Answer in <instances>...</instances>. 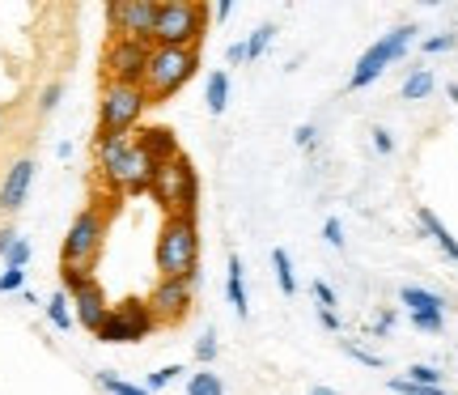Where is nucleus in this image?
Instances as JSON below:
<instances>
[{
  "instance_id": "45",
  "label": "nucleus",
  "mask_w": 458,
  "mask_h": 395,
  "mask_svg": "<svg viewBox=\"0 0 458 395\" xmlns=\"http://www.w3.org/2000/svg\"><path fill=\"white\" fill-rule=\"evenodd\" d=\"M306 395H340V391H331V387H310Z\"/></svg>"
},
{
  "instance_id": "28",
  "label": "nucleus",
  "mask_w": 458,
  "mask_h": 395,
  "mask_svg": "<svg viewBox=\"0 0 458 395\" xmlns=\"http://www.w3.org/2000/svg\"><path fill=\"white\" fill-rule=\"evenodd\" d=\"M408 382H416V387H442V370L437 365H411Z\"/></svg>"
},
{
  "instance_id": "5",
  "label": "nucleus",
  "mask_w": 458,
  "mask_h": 395,
  "mask_svg": "<svg viewBox=\"0 0 458 395\" xmlns=\"http://www.w3.org/2000/svg\"><path fill=\"white\" fill-rule=\"evenodd\" d=\"M148 196L157 200V209H162L165 217H196L199 175H196V166H191V158H187V153H179L174 162L157 166Z\"/></svg>"
},
{
  "instance_id": "37",
  "label": "nucleus",
  "mask_w": 458,
  "mask_h": 395,
  "mask_svg": "<svg viewBox=\"0 0 458 395\" xmlns=\"http://www.w3.org/2000/svg\"><path fill=\"white\" fill-rule=\"evenodd\" d=\"M454 47V34H433V39H425V51L428 56H437V51H450Z\"/></svg>"
},
{
  "instance_id": "29",
  "label": "nucleus",
  "mask_w": 458,
  "mask_h": 395,
  "mask_svg": "<svg viewBox=\"0 0 458 395\" xmlns=\"http://www.w3.org/2000/svg\"><path fill=\"white\" fill-rule=\"evenodd\" d=\"M60 99H64V82H51L43 94H38V116H51L55 107H60Z\"/></svg>"
},
{
  "instance_id": "13",
  "label": "nucleus",
  "mask_w": 458,
  "mask_h": 395,
  "mask_svg": "<svg viewBox=\"0 0 458 395\" xmlns=\"http://www.w3.org/2000/svg\"><path fill=\"white\" fill-rule=\"evenodd\" d=\"M34 187V162L30 158H17L9 170H4V183H0V213H21V204Z\"/></svg>"
},
{
  "instance_id": "20",
  "label": "nucleus",
  "mask_w": 458,
  "mask_h": 395,
  "mask_svg": "<svg viewBox=\"0 0 458 395\" xmlns=\"http://www.w3.org/2000/svg\"><path fill=\"white\" fill-rule=\"evenodd\" d=\"M433 73H428V68H416V73H408V82H403V90H399V94H403V102H420V99H428V94H433Z\"/></svg>"
},
{
  "instance_id": "41",
  "label": "nucleus",
  "mask_w": 458,
  "mask_h": 395,
  "mask_svg": "<svg viewBox=\"0 0 458 395\" xmlns=\"http://www.w3.org/2000/svg\"><path fill=\"white\" fill-rule=\"evenodd\" d=\"M318 323H323L327 331H340V314H335V311H318Z\"/></svg>"
},
{
  "instance_id": "33",
  "label": "nucleus",
  "mask_w": 458,
  "mask_h": 395,
  "mask_svg": "<svg viewBox=\"0 0 458 395\" xmlns=\"http://www.w3.org/2000/svg\"><path fill=\"white\" fill-rule=\"evenodd\" d=\"M314 302H318V311H335V289H331L327 280H314Z\"/></svg>"
},
{
  "instance_id": "18",
  "label": "nucleus",
  "mask_w": 458,
  "mask_h": 395,
  "mask_svg": "<svg viewBox=\"0 0 458 395\" xmlns=\"http://www.w3.org/2000/svg\"><path fill=\"white\" fill-rule=\"evenodd\" d=\"M204 102H208V116H225V107H229V73L225 68H216L213 77H208Z\"/></svg>"
},
{
  "instance_id": "11",
  "label": "nucleus",
  "mask_w": 458,
  "mask_h": 395,
  "mask_svg": "<svg viewBox=\"0 0 458 395\" xmlns=\"http://www.w3.org/2000/svg\"><path fill=\"white\" fill-rule=\"evenodd\" d=\"M191 294H196V280H174V277H157V285L148 289V311L157 319V328L162 323H182L187 311H191Z\"/></svg>"
},
{
  "instance_id": "6",
  "label": "nucleus",
  "mask_w": 458,
  "mask_h": 395,
  "mask_svg": "<svg viewBox=\"0 0 458 395\" xmlns=\"http://www.w3.org/2000/svg\"><path fill=\"white\" fill-rule=\"evenodd\" d=\"M106 243V209L89 204L72 217V226L64 234V247H60V268H77V272H94V263L102 255Z\"/></svg>"
},
{
  "instance_id": "26",
  "label": "nucleus",
  "mask_w": 458,
  "mask_h": 395,
  "mask_svg": "<svg viewBox=\"0 0 458 395\" xmlns=\"http://www.w3.org/2000/svg\"><path fill=\"white\" fill-rule=\"evenodd\" d=\"M179 374H182V365H162V370H153V374L145 379V391H148V395L162 391V387H170V382L179 379Z\"/></svg>"
},
{
  "instance_id": "7",
  "label": "nucleus",
  "mask_w": 458,
  "mask_h": 395,
  "mask_svg": "<svg viewBox=\"0 0 458 395\" xmlns=\"http://www.w3.org/2000/svg\"><path fill=\"white\" fill-rule=\"evenodd\" d=\"M153 107L140 85H106L98 99V136H131L140 128L145 111Z\"/></svg>"
},
{
  "instance_id": "24",
  "label": "nucleus",
  "mask_w": 458,
  "mask_h": 395,
  "mask_svg": "<svg viewBox=\"0 0 458 395\" xmlns=\"http://www.w3.org/2000/svg\"><path fill=\"white\" fill-rule=\"evenodd\" d=\"M216 353H221V345H216V331L213 328L199 331V340H196V362H199V370H208V365L216 362Z\"/></svg>"
},
{
  "instance_id": "12",
  "label": "nucleus",
  "mask_w": 458,
  "mask_h": 395,
  "mask_svg": "<svg viewBox=\"0 0 458 395\" xmlns=\"http://www.w3.org/2000/svg\"><path fill=\"white\" fill-rule=\"evenodd\" d=\"M68 302H72V323L85 328L89 336H98V328L106 323V314H111V302H106V294H102L98 280H89V285L77 289Z\"/></svg>"
},
{
  "instance_id": "14",
  "label": "nucleus",
  "mask_w": 458,
  "mask_h": 395,
  "mask_svg": "<svg viewBox=\"0 0 458 395\" xmlns=\"http://www.w3.org/2000/svg\"><path fill=\"white\" fill-rule=\"evenodd\" d=\"M131 141H136V149L145 153L153 166H165V162H174L182 149H179V136L170 128H162V124H145V128H136L131 132Z\"/></svg>"
},
{
  "instance_id": "8",
  "label": "nucleus",
  "mask_w": 458,
  "mask_h": 395,
  "mask_svg": "<svg viewBox=\"0 0 458 395\" xmlns=\"http://www.w3.org/2000/svg\"><path fill=\"white\" fill-rule=\"evenodd\" d=\"M411 39H416V26H394L391 34H382L374 47L365 51L357 60V68H352V77H348V90H365V85H374L382 73H386V64H394V60H403L411 47Z\"/></svg>"
},
{
  "instance_id": "44",
  "label": "nucleus",
  "mask_w": 458,
  "mask_h": 395,
  "mask_svg": "<svg viewBox=\"0 0 458 395\" xmlns=\"http://www.w3.org/2000/svg\"><path fill=\"white\" fill-rule=\"evenodd\" d=\"M445 94H450V102H454V107H458V82H450V85H445Z\"/></svg>"
},
{
  "instance_id": "1",
  "label": "nucleus",
  "mask_w": 458,
  "mask_h": 395,
  "mask_svg": "<svg viewBox=\"0 0 458 395\" xmlns=\"http://www.w3.org/2000/svg\"><path fill=\"white\" fill-rule=\"evenodd\" d=\"M94 158H98L102 183H106L111 192H119V196H140V192L153 187L157 166L136 149L131 136H98V141H94Z\"/></svg>"
},
{
  "instance_id": "35",
  "label": "nucleus",
  "mask_w": 458,
  "mask_h": 395,
  "mask_svg": "<svg viewBox=\"0 0 458 395\" xmlns=\"http://www.w3.org/2000/svg\"><path fill=\"white\" fill-rule=\"evenodd\" d=\"M344 353H348V357H357L360 365H374V370H382V357H377V353H369V348H360V345H344Z\"/></svg>"
},
{
  "instance_id": "17",
  "label": "nucleus",
  "mask_w": 458,
  "mask_h": 395,
  "mask_svg": "<svg viewBox=\"0 0 458 395\" xmlns=\"http://www.w3.org/2000/svg\"><path fill=\"white\" fill-rule=\"evenodd\" d=\"M416 217H420V230H425L428 238H433V243H437V247H442L445 255H450V260L458 263V238H454V234H450V230H445V226H442V217L433 213V209H420V213H416Z\"/></svg>"
},
{
  "instance_id": "21",
  "label": "nucleus",
  "mask_w": 458,
  "mask_h": 395,
  "mask_svg": "<svg viewBox=\"0 0 458 395\" xmlns=\"http://www.w3.org/2000/svg\"><path fill=\"white\" fill-rule=\"evenodd\" d=\"M187 395H225V382H221V374H213V370H196V374L187 379Z\"/></svg>"
},
{
  "instance_id": "38",
  "label": "nucleus",
  "mask_w": 458,
  "mask_h": 395,
  "mask_svg": "<svg viewBox=\"0 0 458 395\" xmlns=\"http://www.w3.org/2000/svg\"><path fill=\"white\" fill-rule=\"evenodd\" d=\"M374 149L382 153V158H386V153H394V136L386 128H374Z\"/></svg>"
},
{
  "instance_id": "39",
  "label": "nucleus",
  "mask_w": 458,
  "mask_h": 395,
  "mask_svg": "<svg viewBox=\"0 0 458 395\" xmlns=\"http://www.w3.org/2000/svg\"><path fill=\"white\" fill-rule=\"evenodd\" d=\"M391 328H394V311H382V314L374 319V331H377V336H386Z\"/></svg>"
},
{
  "instance_id": "4",
  "label": "nucleus",
  "mask_w": 458,
  "mask_h": 395,
  "mask_svg": "<svg viewBox=\"0 0 458 395\" xmlns=\"http://www.w3.org/2000/svg\"><path fill=\"white\" fill-rule=\"evenodd\" d=\"M196 73H199V47H153L148 51V68H145L148 102L174 99Z\"/></svg>"
},
{
  "instance_id": "30",
  "label": "nucleus",
  "mask_w": 458,
  "mask_h": 395,
  "mask_svg": "<svg viewBox=\"0 0 458 395\" xmlns=\"http://www.w3.org/2000/svg\"><path fill=\"white\" fill-rule=\"evenodd\" d=\"M411 328H416V331H425V336H442L445 314H411Z\"/></svg>"
},
{
  "instance_id": "23",
  "label": "nucleus",
  "mask_w": 458,
  "mask_h": 395,
  "mask_svg": "<svg viewBox=\"0 0 458 395\" xmlns=\"http://www.w3.org/2000/svg\"><path fill=\"white\" fill-rule=\"evenodd\" d=\"M47 319H51V323H55L60 331L72 328V302H68L64 289H60V294H51V302H47Z\"/></svg>"
},
{
  "instance_id": "40",
  "label": "nucleus",
  "mask_w": 458,
  "mask_h": 395,
  "mask_svg": "<svg viewBox=\"0 0 458 395\" xmlns=\"http://www.w3.org/2000/svg\"><path fill=\"white\" fill-rule=\"evenodd\" d=\"M229 64H246V43H229Z\"/></svg>"
},
{
  "instance_id": "34",
  "label": "nucleus",
  "mask_w": 458,
  "mask_h": 395,
  "mask_svg": "<svg viewBox=\"0 0 458 395\" xmlns=\"http://www.w3.org/2000/svg\"><path fill=\"white\" fill-rule=\"evenodd\" d=\"M323 238H327V247H335V251H344V226H340V217H327V226H323Z\"/></svg>"
},
{
  "instance_id": "15",
  "label": "nucleus",
  "mask_w": 458,
  "mask_h": 395,
  "mask_svg": "<svg viewBox=\"0 0 458 395\" xmlns=\"http://www.w3.org/2000/svg\"><path fill=\"white\" fill-rule=\"evenodd\" d=\"M225 294H229V306L238 319L250 314V297H246V277H242V260L238 255H229V272H225Z\"/></svg>"
},
{
  "instance_id": "32",
  "label": "nucleus",
  "mask_w": 458,
  "mask_h": 395,
  "mask_svg": "<svg viewBox=\"0 0 458 395\" xmlns=\"http://www.w3.org/2000/svg\"><path fill=\"white\" fill-rule=\"evenodd\" d=\"M17 289H26V272L21 268H4L0 272V294H17Z\"/></svg>"
},
{
  "instance_id": "42",
  "label": "nucleus",
  "mask_w": 458,
  "mask_h": 395,
  "mask_svg": "<svg viewBox=\"0 0 458 395\" xmlns=\"http://www.w3.org/2000/svg\"><path fill=\"white\" fill-rule=\"evenodd\" d=\"M13 243H17V230H0V255H9Z\"/></svg>"
},
{
  "instance_id": "43",
  "label": "nucleus",
  "mask_w": 458,
  "mask_h": 395,
  "mask_svg": "<svg viewBox=\"0 0 458 395\" xmlns=\"http://www.w3.org/2000/svg\"><path fill=\"white\" fill-rule=\"evenodd\" d=\"M216 17L229 21V17H233V0H216Z\"/></svg>"
},
{
  "instance_id": "3",
  "label": "nucleus",
  "mask_w": 458,
  "mask_h": 395,
  "mask_svg": "<svg viewBox=\"0 0 458 395\" xmlns=\"http://www.w3.org/2000/svg\"><path fill=\"white\" fill-rule=\"evenodd\" d=\"M208 34V4L199 0H157L153 47H199Z\"/></svg>"
},
{
  "instance_id": "10",
  "label": "nucleus",
  "mask_w": 458,
  "mask_h": 395,
  "mask_svg": "<svg viewBox=\"0 0 458 395\" xmlns=\"http://www.w3.org/2000/svg\"><path fill=\"white\" fill-rule=\"evenodd\" d=\"M153 21H157V0H111L106 4L111 39H136L153 47Z\"/></svg>"
},
{
  "instance_id": "16",
  "label": "nucleus",
  "mask_w": 458,
  "mask_h": 395,
  "mask_svg": "<svg viewBox=\"0 0 458 395\" xmlns=\"http://www.w3.org/2000/svg\"><path fill=\"white\" fill-rule=\"evenodd\" d=\"M399 302H403L411 314H445V297L428 294L420 285H403V289H399Z\"/></svg>"
},
{
  "instance_id": "22",
  "label": "nucleus",
  "mask_w": 458,
  "mask_h": 395,
  "mask_svg": "<svg viewBox=\"0 0 458 395\" xmlns=\"http://www.w3.org/2000/svg\"><path fill=\"white\" fill-rule=\"evenodd\" d=\"M272 268H276V285H280V294L284 297H293L297 294V277H293V263H289V255L284 251H272Z\"/></svg>"
},
{
  "instance_id": "25",
  "label": "nucleus",
  "mask_w": 458,
  "mask_h": 395,
  "mask_svg": "<svg viewBox=\"0 0 458 395\" xmlns=\"http://www.w3.org/2000/svg\"><path fill=\"white\" fill-rule=\"evenodd\" d=\"M98 387H102V391H111V395H148L145 387H136V382L119 379V374H111V370H102V374H98Z\"/></svg>"
},
{
  "instance_id": "36",
  "label": "nucleus",
  "mask_w": 458,
  "mask_h": 395,
  "mask_svg": "<svg viewBox=\"0 0 458 395\" xmlns=\"http://www.w3.org/2000/svg\"><path fill=\"white\" fill-rule=\"evenodd\" d=\"M293 141H297V149H314L318 145V128H314V124H301V128L293 132Z\"/></svg>"
},
{
  "instance_id": "2",
  "label": "nucleus",
  "mask_w": 458,
  "mask_h": 395,
  "mask_svg": "<svg viewBox=\"0 0 458 395\" xmlns=\"http://www.w3.org/2000/svg\"><path fill=\"white\" fill-rule=\"evenodd\" d=\"M157 277H174V280H196L199 268V226L196 217H165L162 230H157Z\"/></svg>"
},
{
  "instance_id": "9",
  "label": "nucleus",
  "mask_w": 458,
  "mask_h": 395,
  "mask_svg": "<svg viewBox=\"0 0 458 395\" xmlns=\"http://www.w3.org/2000/svg\"><path fill=\"white\" fill-rule=\"evenodd\" d=\"M148 43L136 39H111L102 47V77L106 85H140L145 90V68H148Z\"/></svg>"
},
{
  "instance_id": "19",
  "label": "nucleus",
  "mask_w": 458,
  "mask_h": 395,
  "mask_svg": "<svg viewBox=\"0 0 458 395\" xmlns=\"http://www.w3.org/2000/svg\"><path fill=\"white\" fill-rule=\"evenodd\" d=\"M272 39H276V21H263L259 30H250V39H246V64H259L263 51L272 47Z\"/></svg>"
},
{
  "instance_id": "31",
  "label": "nucleus",
  "mask_w": 458,
  "mask_h": 395,
  "mask_svg": "<svg viewBox=\"0 0 458 395\" xmlns=\"http://www.w3.org/2000/svg\"><path fill=\"white\" fill-rule=\"evenodd\" d=\"M394 395H445V387H416V382H408V379H391L386 382Z\"/></svg>"
},
{
  "instance_id": "27",
  "label": "nucleus",
  "mask_w": 458,
  "mask_h": 395,
  "mask_svg": "<svg viewBox=\"0 0 458 395\" xmlns=\"http://www.w3.org/2000/svg\"><path fill=\"white\" fill-rule=\"evenodd\" d=\"M30 255H34L30 238H21V234H17V243H13V247H9V255H4V263H9V268H21V272H26V263H30Z\"/></svg>"
}]
</instances>
